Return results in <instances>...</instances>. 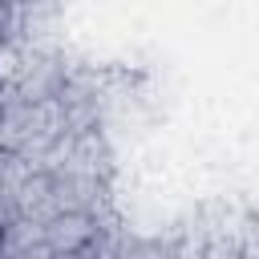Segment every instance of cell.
I'll use <instances>...</instances> for the list:
<instances>
[{
	"label": "cell",
	"mask_w": 259,
	"mask_h": 259,
	"mask_svg": "<svg viewBox=\"0 0 259 259\" xmlns=\"http://www.w3.org/2000/svg\"><path fill=\"white\" fill-rule=\"evenodd\" d=\"M101 231H105V227H101L93 214H85V210H61V214H53V219L45 223V243H49V251H53L57 259H65V255L89 251Z\"/></svg>",
	"instance_id": "1"
},
{
	"label": "cell",
	"mask_w": 259,
	"mask_h": 259,
	"mask_svg": "<svg viewBox=\"0 0 259 259\" xmlns=\"http://www.w3.org/2000/svg\"><path fill=\"white\" fill-rule=\"evenodd\" d=\"M8 259H57V255L49 251V243H36V247H24V251H16Z\"/></svg>",
	"instance_id": "5"
},
{
	"label": "cell",
	"mask_w": 259,
	"mask_h": 259,
	"mask_svg": "<svg viewBox=\"0 0 259 259\" xmlns=\"http://www.w3.org/2000/svg\"><path fill=\"white\" fill-rule=\"evenodd\" d=\"M24 61H28L24 45L12 40V36H0V93H12V85L24 73Z\"/></svg>",
	"instance_id": "2"
},
{
	"label": "cell",
	"mask_w": 259,
	"mask_h": 259,
	"mask_svg": "<svg viewBox=\"0 0 259 259\" xmlns=\"http://www.w3.org/2000/svg\"><path fill=\"white\" fill-rule=\"evenodd\" d=\"M0 259H8V251H4V239H0Z\"/></svg>",
	"instance_id": "6"
},
{
	"label": "cell",
	"mask_w": 259,
	"mask_h": 259,
	"mask_svg": "<svg viewBox=\"0 0 259 259\" xmlns=\"http://www.w3.org/2000/svg\"><path fill=\"white\" fill-rule=\"evenodd\" d=\"M36 166L28 162V158H20V154H8V150H0V194H16L20 186H24V178L32 174Z\"/></svg>",
	"instance_id": "4"
},
{
	"label": "cell",
	"mask_w": 259,
	"mask_h": 259,
	"mask_svg": "<svg viewBox=\"0 0 259 259\" xmlns=\"http://www.w3.org/2000/svg\"><path fill=\"white\" fill-rule=\"evenodd\" d=\"M0 239H4V251L8 255H16V251H24V247H36V243H45V223H36V219H16L12 227H4L0 231Z\"/></svg>",
	"instance_id": "3"
}]
</instances>
